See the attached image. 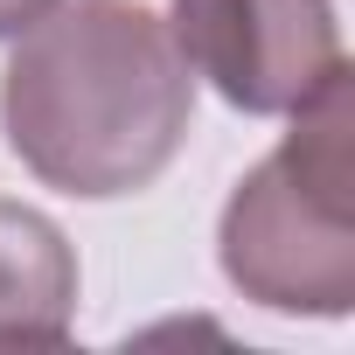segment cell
I'll list each match as a JSON object with an SVG mask.
<instances>
[{"label":"cell","instance_id":"obj_4","mask_svg":"<svg viewBox=\"0 0 355 355\" xmlns=\"http://www.w3.org/2000/svg\"><path fill=\"white\" fill-rule=\"evenodd\" d=\"M77 320V251L21 202H0V348H63Z\"/></svg>","mask_w":355,"mask_h":355},{"label":"cell","instance_id":"obj_5","mask_svg":"<svg viewBox=\"0 0 355 355\" xmlns=\"http://www.w3.org/2000/svg\"><path fill=\"white\" fill-rule=\"evenodd\" d=\"M56 8V0H0V42H8V35H21L35 15H49Z\"/></svg>","mask_w":355,"mask_h":355},{"label":"cell","instance_id":"obj_1","mask_svg":"<svg viewBox=\"0 0 355 355\" xmlns=\"http://www.w3.org/2000/svg\"><path fill=\"white\" fill-rule=\"evenodd\" d=\"M196 119V70L139 0H56L15 35L0 132L35 182L112 202L153 189Z\"/></svg>","mask_w":355,"mask_h":355},{"label":"cell","instance_id":"obj_3","mask_svg":"<svg viewBox=\"0 0 355 355\" xmlns=\"http://www.w3.org/2000/svg\"><path fill=\"white\" fill-rule=\"evenodd\" d=\"M167 35L223 105L251 119H286L334 63V0H174Z\"/></svg>","mask_w":355,"mask_h":355},{"label":"cell","instance_id":"obj_2","mask_svg":"<svg viewBox=\"0 0 355 355\" xmlns=\"http://www.w3.org/2000/svg\"><path fill=\"white\" fill-rule=\"evenodd\" d=\"M293 132L223 209V279L272 306L341 320L355 306V84L348 56L286 112Z\"/></svg>","mask_w":355,"mask_h":355}]
</instances>
